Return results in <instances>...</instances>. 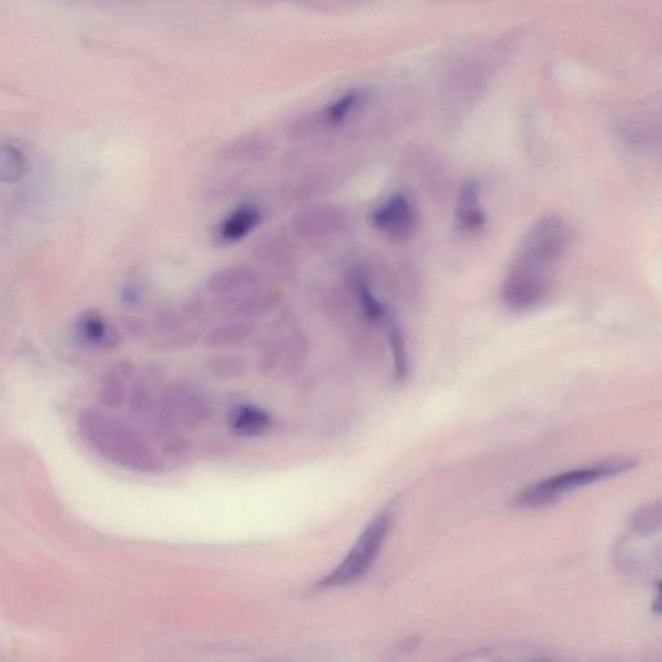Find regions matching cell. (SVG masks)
I'll list each match as a JSON object with an SVG mask.
<instances>
[{
  "instance_id": "14",
  "label": "cell",
  "mask_w": 662,
  "mask_h": 662,
  "mask_svg": "<svg viewBox=\"0 0 662 662\" xmlns=\"http://www.w3.org/2000/svg\"><path fill=\"white\" fill-rule=\"evenodd\" d=\"M262 219L263 215L259 207L253 203H246L225 216L216 235L223 244H236L255 231Z\"/></svg>"
},
{
  "instance_id": "3",
  "label": "cell",
  "mask_w": 662,
  "mask_h": 662,
  "mask_svg": "<svg viewBox=\"0 0 662 662\" xmlns=\"http://www.w3.org/2000/svg\"><path fill=\"white\" fill-rule=\"evenodd\" d=\"M638 466L635 458L619 457L612 460L595 463V465L578 467V469L560 472L558 475L537 481L524 491L516 494L513 503L516 510H537L554 505L566 494L584 488L598 481L615 478L626 474Z\"/></svg>"
},
{
  "instance_id": "9",
  "label": "cell",
  "mask_w": 662,
  "mask_h": 662,
  "mask_svg": "<svg viewBox=\"0 0 662 662\" xmlns=\"http://www.w3.org/2000/svg\"><path fill=\"white\" fill-rule=\"evenodd\" d=\"M347 223L346 214L337 206L317 205L306 207L294 215L291 228L303 240L335 235Z\"/></svg>"
},
{
  "instance_id": "16",
  "label": "cell",
  "mask_w": 662,
  "mask_h": 662,
  "mask_svg": "<svg viewBox=\"0 0 662 662\" xmlns=\"http://www.w3.org/2000/svg\"><path fill=\"white\" fill-rule=\"evenodd\" d=\"M348 284H350L352 294L355 295L366 320L370 322L385 320L390 311L381 300L375 297L368 269L363 266L352 267L348 272Z\"/></svg>"
},
{
  "instance_id": "19",
  "label": "cell",
  "mask_w": 662,
  "mask_h": 662,
  "mask_svg": "<svg viewBox=\"0 0 662 662\" xmlns=\"http://www.w3.org/2000/svg\"><path fill=\"white\" fill-rule=\"evenodd\" d=\"M231 426L240 435H260L271 426V417L258 406L240 405L231 414Z\"/></svg>"
},
{
  "instance_id": "7",
  "label": "cell",
  "mask_w": 662,
  "mask_h": 662,
  "mask_svg": "<svg viewBox=\"0 0 662 662\" xmlns=\"http://www.w3.org/2000/svg\"><path fill=\"white\" fill-rule=\"evenodd\" d=\"M280 299V291L267 282L241 293L214 297L209 306L211 313H219L227 319L253 320L271 312Z\"/></svg>"
},
{
  "instance_id": "25",
  "label": "cell",
  "mask_w": 662,
  "mask_h": 662,
  "mask_svg": "<svg viewBox=\"0 0 662 662\" xmlns=\"http://www.w3.org/2000/svg\"><path fill=\"white\" fill-rule=\"evenodd\" d=\"M657 591H659V597L656 598L655 603H653L652 611L656 615L662 616V581L657 584Z\"/></svg>"
},
{
  "instance_id": "10",
  "label": "cell",
  "mask_w": 662,
  "mask_h": 662,
  "mask_svg": "<svg viewBox=\"0 0 662 662\" xmlns=\"http://www.w3.org/2000/svg\"><path fill=\"white\" fill-rule=\"evenodd\" d=\"M255 262L267 277L271 275L277 280L286 281L294 276L295 251L285 237L268 235L263 237L254 247Z\"/></svg>"
},
{
  "instance_id": "13",
  "label": "cell",
  "mask_w": 662,
  "mask_h": 662,
  "mask_svg": "<svg viewBox=\"0 0 662 662\" xmlns=\"http://www.w3.org/2000/svg\"><path fill=\"white\" fill-rule=\"evenodd\" d=\"M135 366L130 361H119L105 373L101 381L100 403L109 409H116L130 395L132 382L135 379Z\"/></svg>"
},
{
  "instance_id": "5",
  "label": "cell",
  "mask_w": 662,
  "mask_h": 662,
  "mask_svg": "<svg viewBox=\"0 0 662 662\" xmlns=\"http://www.w3.org/2000/svg\"><path fill=\"white\" fill-rule=\"evenodd\" d=\"M306 342L297 317L293 313L282 312L258 338L260 369L267 374L289 372L306 355Z\"/></svg>"
},
{
  "instance_id": "11",
  "label": "cell",
  "mask_w": 662,
  "mask_h": 662,
  "mask_svg": "<svg viewBox=\"0 0 662 662\" xmlns=\"http://www.w3.org/2000/svg\"><path fill=\"white\" fill-rule=\"evenodd\" d=\"M263 284H267V276L262 269L238 264L214 272L207 278L206 290L213 297H225Z\"/></svg>"
},
{
  "instance_id": "17",
  "label": "cell",
  "mask_w": 662,
  "mask_h": 662,
  "mask_svg": "<svg viewBox=\"0 0 662 662\" xmlns=\"http://www.w3.org/2000/svg\"><path fill=\"white\" fill-rule=\"evenodd\" d=\"M255 333L253 320L229 319L203 334V342L211 348H231L249 341Z\"/></svg>"
},
{
  "instance_id": "6",
  "label": "cell",
  "mask_w": 662,
  "mask_h": 662,
  "mask_svg": "<svg viewBox=\"0 0 662 662\" xmlns=\"http://www.w3.org/2000/svg\"><path fill=\"white\" fill-rule=\"evenodd\" d=\"M157 409L172 425L196 428L209 421L210 405L196 387L174 383L158 396Z\"/></svg>"
},
{
  "instance_id": "22",
  "label": "cell",
  "mask_w": 662,
  "mask_h": 662,
  "mask_svg": "<svg viewBox=\"0 0 662 662\" xmlns=\"http://www.w3.org/2000/svg\"><path fill=\"white\" fill-rule=\"evenodd\" d=\"M211 374L223 379L240 378L245 374V361L240 356H219L209 364Z\"/></svg>"
},
{
  "instance_id": "15",
  "label": "cell",
  "mask_w": 662,
  "mask_h": 662,
  "mask_svg": "<svg viewBox=\"0 0 662 662\" xmlns=\"http://www.w3.org/2000/svg\"><path fill=\"white\" fill-rule=\"evenodd\" d=\"M456 219L458 227L466 233L479 232L487 223L480 202V187L476 180H467L458 192L456 203Z\"/></svg>"
},
{
  "instance_id": "24",
  "label": "cell",
  "mask_w": 662,
  "mask_h": 662,
  "mask_svg": "<svg viewBox=\"0 0 662 662\" xmlns=\"http://www.w3.org/2000/svg\"><path fill=\"white\" fill-rule=\"evenodd\" d=\"M143 299V291H141L138 284H127L122 291V300L123 303L130 304V306H136Z\"/></svg>"
},
{
  "instance_id": "8",
  "label": "cell",
  "mask_w": 662,
  "mask_h": 662,
  "mask_svg": "<svg viewBox=\"0 0 662 662\" xmlns=\"http://www.w3.org/2000/svg\"><path fill=\"white\" fill-rule=\"evenodd\" d=\"M374 227L394 241H406L416 232L418 213L408 194H392L388 200L374 210Z\"/></svg>"
},
{
  "instance_id": "4",
  "label": "cell",
  "mask_w": 662,
  "mask_h": 662,
  "mask_svg": "<svg viewBox=\"0 0 662 662\" xmlns=\"http://www.w3.org/2000/svg\"><path fill=\"white\" fill-rule=\"evenodd\" d=\"M391 511L379 513L357 538L350 553L333 572L321 578L317 588L331 589L361 580L370 571L394 525Z\"/></svg>"
},
{
  "instance_id": "12",
  "label": "cell",
  "mask_w": 662,
  "mask_h": 662,
  "mask_svg": "<svg viewBox=\"0 0 662 662\" xmlns=\"http://www.w3.org/2000/svg\"><path fill=\"white\" fill-rule=\"evenodd\" d=\"M75 335L85 346L95 350H113L121 342V334L100 312L87 310L75 320Z\"/></svg>"
},
{
  "instance_id": "2",
  "label": "cell",
  "mask_w": 662,
  "mask_h": 662,
  "mask_svg": "<svg viewBox=\"0 0 662 662\" xmlns=\"http://www.w3.org/2000/svg\"><path fill=\"white\" fill-rule=\"evenodd\" d=\"M78 434L97 456L123 469L139 472L161 470L162 460L156 448L135 428L97 409L79 414Z\"/></svg>"
},
{
  "instance_id": "1",
  "label": "cell",
  "mask_w": 662,
  "mask_h": 662,
  "mask_svg": "<svg viewBox=\"0 0 662 662\" xmlns=\"http://www.w3.org/2000/svg\"><path fill=\"white\" fill-rule=\"evenodd\" d=\"M571 237L569 225L558 215L542 216L531 225L503 278L501 298L507 308L527 312L545 303Z\"/></svg>"
},
{
  "instance_id": "23",
  "label": "cell",
  "mask_w": 662,
  "mask_h": 662,
  "mask_svg": "<svg viewBox=\"0 0 662 662\" xmlns=\"http://www.w3.org/2000/svg\"><path fill=\"white\" fill-rule=\"evenodd\" d=\"M360 100L361 94L359 91L348 92V94L330 105L328 112H326V119L331 125H338L348 117V114L355 109Z\"/></svg>"
},
{
  "instance_id": "21",
  "label": "cell",
  "mask_w": 662,
  "mask_h": 662,
  "mask_svg": "<svg viewBox=\"0 0 662 662\" xmlns=\"http://www.w3.org/2000/svg\"><path fill=\"white\" fill-rule=\"evenodd\" d=\"M266 156V148L257 141H238L229 145L222 154L223 161L228 163H244L260 161Z\"/></svg>"
},
{
  "instance_id": "20",
  "label": "cell",
  "mask_w": 662,
  "mask_h": 662,
  "mask_svg": "<svg viewBox=\"0 0 662 662\" xmlns=\"http://www.w3.org/2000/svg\"><path fill=\"white\" fill-rule=\"evenodd\" d=\"M29 169V158L24 150L15 144L3 145L2 153H0V180L2 183L21 182L28 175Z\"/></svg>"
},
{
  "instance_id": "18",
  "label": "cell",
  "mask_w": 662,
  "mask_h": 662,
  "mask_svg": "<svg viewBox=\"0 0 662 662\" xmlns=\"http://www.w3.org/2000/svg\"><path fill=\"white\" fill-rule=\"evenodd\" d=\"M382 322L385 325L387 342L391 348L396 381L403 382L409 373V357L408 350H406L404 331L391 312L387 313L385 320Z\"/></svg>"
}]
</instances>
